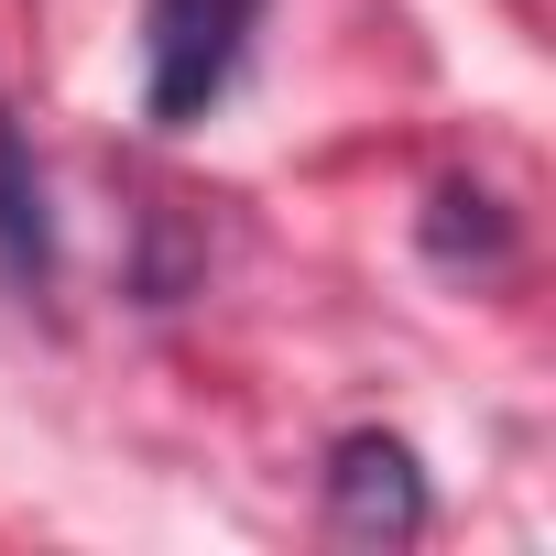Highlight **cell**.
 I'll use <instances>...</instances> for the list:
<instances>
[{
    "label": "cell",
    "instance_id": "obj_1",
    "mask_svg": "<svg viewBox=\"0 0 556 556\" xmlns=\"http://www.w3.org/2000/svg\"><path fill=\"white\" fill-rule=\"evenodd\" d=\"M262 34V0H142V121L153 131H197Z\"/></svg>",
    "mask_w": 556,
    "mask_h": 556
},
{
    "label": "cell",
    "instance_id": "obj_2",
    "mask_svg": "<svg viewBox=\"0 0 556 556\" xmlns=\"http://www.w3.org/2000/svg\"><path fill=\"white\" fill-rule=\"evenodd\" d=\"M426 513H437V502H426V469H415L404 437L350 426V437L328 447V523H339L350 545H415Z\"/></svg>",
    "mask_w": 556,
    "mask_h": 556
},
{
    "label": "cell",
    "instance_id": "obj_3",
    "mask_svg": "<svg viewBox=\"0 0 556 556\" xmlns=\"http://www.w3.org/2000/svg\"><path fill=\"white\" fill-rule=\"evenodd\" d=\"M55 197H45V164H34V131L0 110V285L12 295H55Z\"/></svg>",
    "mask_w": 556,
    "mask_h": 556
},
{
    "label": "cell",
    "instance_id": "obj_4",
    "mask_svg": "<svg viewBox=\"0 0 556 556\" xmlns=\"http://www.w3.org/2000/svg\"><path fill=\"white\" fill-rule=\"evenodd\" d=\"M426 262H447V273H502V262H513V218H502V197L469 186V175H447V186L426 197Z\"/></svg>",
    "mask_w": 556,
    "mask_h": 556
}]
</instances>
